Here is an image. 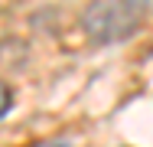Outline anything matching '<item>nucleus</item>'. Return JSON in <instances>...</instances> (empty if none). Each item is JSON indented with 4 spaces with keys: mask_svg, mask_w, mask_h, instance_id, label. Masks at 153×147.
I'll list each match as a JSON object with an SVG mask.
<instances>
[{
    "mask_svg": "<svg viewBox=\"0 0 153 147\" xmlns=\"http://www.w3.org/2000/svg\"><path fill=\"white\" fill-rule=\"evenodd\" d=\"M10 108H13V92H10V85H7V82H0V118L7 115Z\"/></svg>",
    "mask_w": 153,
    "mask_h": 147,
    "instance_id": "f03ea898",
    "label": "nucleus"
},
{
    "mask_svg": "<svg viewBox=\"0 0 153 147\" xmlns=\"http://www.w3.org/2000/svg\"><path fill=\"white\" fill-rule=\"evenodd\" d=\"M150 10V0H91L82 26L91 36V43H121L130 33H137Z\"/></svg>",
    "mask_w": 153,
    "mask_h": 147,
    "instance_id": "f257e3e1",
    "label": "nucleus"
},
{
    "mask_svg": "<svg viewBox=\"0 0 153 147\" xmlns=\"http://www.w3.org/2000/svg\"><path fill=\"white\" fill-rule=\"evenodd\" d=\"M33 147H68L65 141H39V144H33Z\"/></svg>",
    "mask_w": 153,
    "mask_h": 147,
    "instance_id": "7ed1b4c3",
    "label": "nucleus"
}]
</instances>
